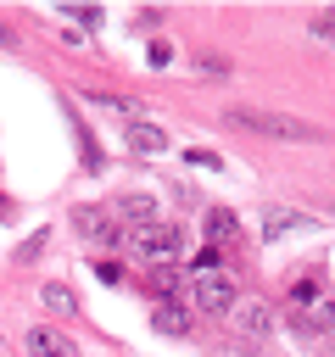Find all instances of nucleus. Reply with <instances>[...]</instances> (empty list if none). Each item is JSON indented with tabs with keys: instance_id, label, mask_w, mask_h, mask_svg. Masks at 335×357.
Listing matches in <instances>:
<instances>
[{
	"instance_id": "nucleus-1",
	"label": "nucleus",
	"mask_w": 335,
	"mask_h": 357,
	"mask_svg": "<svg viewBox=\"0 0 335 357\" xmlns=\"http://www.w3.org/2000/svg\"><path fill=\"white\" fill-rule=\"evenodd\" d=\"M229 123L246 128V134H257V139H279V145H313V139H324L318 123L290 117V112H268V106H229Z\"/></svg>"
},
{
	"instance_id": "nucleus-2",
	"label": "nucleus",
	"mask_w": 335,
	"mask_h": 357,
	"mask_svg": "<svg viewBox=\"0 0 335 357\" xmlns=\"http://www.w3.org/2000/svg\"><path fill=\"white\" fill-rule=\"evenodd\" d=\"M134 240V251H145L151 262H179V251H184V229L179 223H151V229H140V234H128Z\"/></svg>"
},
{
	"instance_id": "nucleus-3",
	"label": "nucleus",
	"mask_w": 335,
	"mask_h": 357,
	"mask_svg": "<svg viewBox=\"0 0 335 357\" xmlns=\"http://www.w3.org/2000/svg\"><path fill=\"white\" fill-rule=\"evenodd\" d=\"M73 229L84 240H95V245H123V223L106 206H73Z\"/></svg>"
},
{
	"instance_id": "nucleus-4",
	"label": "nucleus",
	"mask_w": 335,
	"mask_h": 357,
	"mask_svg": "<svg viewBox=\"0 0 335 357\" xmlns=\"http://www.w3.org/2000/svg\"><path fill=\"white\" fill-rule=\"evenodd\" d=\"M234 279L229 273H195V307L201 312H212V318H223V312H234Z\"/></svg>"
},
{
	"instance_id": "nucleus-5",
	"label": "nucleus",
	"mask_w": 335,
	"mask_h": 357,
	"mask_svg": "<svg viewBox=\"0 0 335 357\" xmlns=\"http://www.w3.org/2000/svg\"><path fill=\"white\" fill-rule=\"evenodd\" d=\"M117 223H123L128 234H140V229L162 223V212H156V201H151V195H123V201H117Z\"/></svg>"
},
{
	"instance_id": "nucleus-6",
	"label": "nucleus",
	"mask_w": 335,
	"mask_h": 357,
	"mask_svg": "<svg viewBox=\"0 0 335 357\" xmlns=\"http://www.w3.org/2000/svg\"><path fill=\"white\" fill-rule=\"evenodd\" d=\"M28 351H34V357H78V346H73L61 329H50V324H34V329H28Z\"/></svg>"
},
{
	"instance_id": "nucleus-7",
	"label": "nucleus",
	"mask_w": 335,
	"mask_h": 357,
	"mask_svg": "<svg viewBox=\"0 0 335 357\" xmlns=\"http://www.w3.org/2000/svg\"><path fill=\"white\" fill-rule=\"evenodd\" d=\"M234 234H240V223H234V212L229 206H207V245H234Z\"/></svg>"
},
{
	"instance_id": "nucleus-8",
	"label": "nucleus",
	"mask_w": 335,
	"mask_h": 357,
	"mask_svg": "<svg viewBox=\"0 0 335 357\" xmlns=\"http://www.w3.org/2000/svg\"><path fill=\"white\" fill-rule=\"evenodd\" d=\"M234 324H240V335H268L274 312H268V301H234Z\"/></svg>"
},
{
	"instance_id": "nucleus-9",
	"label": "nucleus",
	"mask_w": 335,
	"mask_h": 357,
	"mask_svg": "<svg viewBox=\"0 0 335 357\" xmlns=\"http://www.w3.org/2000/svg\"><path fill=\"white\" fill-rule=\"evenodd\" d=\"M123 139H128V151H145V156H151V151H168V128H156V123H145V117L128 123Z\"/></svg>"
},
{
	"instance_id": "nucleus-10",
	"label": "nucleus",
	"mask_w": 335,
	"mask_h": 357,
	"mask_svg": "<svg viewBox=\"0 0 335 357\" xmlns=\"http://www.w3.org/2000/svg\"><path fill=\"white\" fill-rule=\"evenodd\" d=\"M257 223H262V234H268V240H279V234H290V229H307V218H302V212H290V206H262V218H257Z\"/></svg>"
},
{
	"instance_id": "nucleus-11",
	"label": "nucleus",
	"mask_w": 335,
	"mask_h": 357,
	"mask_svg": "<svg viewBox=\"0 0 335 357\" xmlns=\"http://www.w3.org/2000/svg\"><path fill=\"white\" fill-rule=\"evenodd\" d=\"M151 324H156V335H190V312H184L179 301H156Z\"/></svg>"
},
{
	"instance_id": "nucleus-12",
	"label": "nucleus",
	"mask_w": 335,
	"mask_h": 357,
	"mask_svg": "<svg viewBox=\"0 0 335 357\" xmlns=\"http://www.w3.org/2000/svg\"><path fill=\"white\" fill-rule=\"evenodd\" d=\"M179 284H184V273H179V262H151V290L156 296H179Z\"/></svg>"
},
{
	"instance_id": "nucleus-13",
	"label": "nucleus",
	"mask_w": 335,
	"mask_h": 357,
	"mask_svg": "<svg viewBox=\"0 0 335 357\" xmlns=\"http://www.w3.org/2000/svg\"><path fill=\"white\" fill-rule=\"evenodd\" d=\"M39 301H45L56 318H78V296H73L67 284H45V290H39Z\"/></svg>"
},
{
	"instance_id": "nucleus-14",
	"label": "nucleus",
	"mask_w": 335,
	"mask_h": 357,
	"mask_svg": "<svg viewBox=\"0 0 335 357\" xmlns=\"http://www.w3.org/2000/svg\"><path fill=\"white\" fill-rule=\"evenodd\" d=\"M318 301H324V296H318V279H296V284H290V307H296V312H313Z\"/></svg>"
},
{
	"instance_id": "nucleus-15",
	"label": "nucleus",
	"mask_w": 335,
	"mask_h": 357,
	"mask_svg": "<svg viewBox=\"0 0 335 357\" xmlns=\"http://www.w3.org/2000/svg\"><path fill=\"white\" fill-rule=\"evenodd\" d=\"M39 251H45V234H34V240H22V245H17V262H34Z\"/></svg>"
},
{
	"instance_id": "nucleus-16",
	"label": "nucleus",
	"mask_w": 335,
	"mask_h": 357,
	"mask_svg": "<svg viewBox=\"0 0 335 357\" xmlns=\"http://www.w3.org/2000/svg\"><path fill=\"white\" fill-rule=\"evenodd\" d=\"M313 33H318V39H335V6H329L324 17H313Z\"/></svg>"
},
{
	"instance_id": "nucleus-17",
	"label": "nucleus",
	"mask_w": 335,
	"mask_h": 357,
	"mask_svg": "<svg viewBox=\"0 0 335 357\" xmlns=\"http://www.w3.org/2000/svg\"><path fill=\"white\" fill-rule=\"evenodd\" d=\"M168 61H173V45L156 39V45H151V67H168Z\"/></svg>"
},
{
	"instance_id": "nucleus-18",
	"label": "nucleus",
	"mask_w": 335,
	"mask_h": 357,
	"mask_svg": "<svg viewBox=\"0 0 335 357\" xmlns=\"http://www.w3.org/2000/svg\"><path fill=\"white\" fill-rule=\"evenodd\" d=\"M6 212H11V201H6V195H0V218H6Z\"/></svg>"
},
{
	"instance_id": "nucleus-19",
	"label": "nucleus",
	"mask_w": 335,
	"mask_h": 357,
	"mask_svg": "<svg viewBox=\"0 0 335 357\" xmlns=\"http://www.w3.org/2000/svg\"><path fill=\"white\" fill-rule=\"evenodd\" d=\"M0 357H6V335H0Z\"/></svg>"
}]
</instances>
